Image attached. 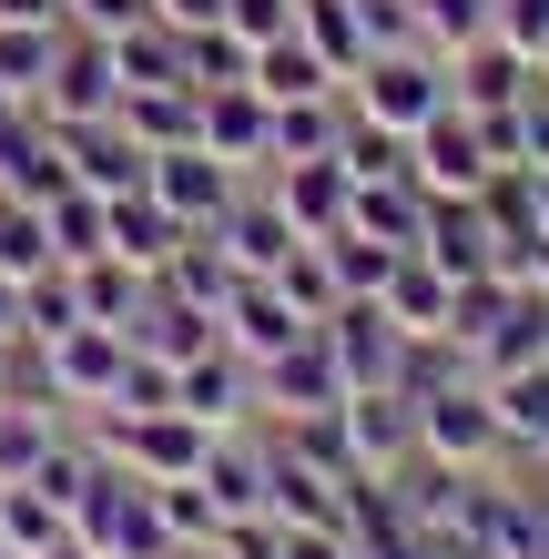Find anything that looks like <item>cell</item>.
Returning a JSON list of instances; mask_svg holds the SVG:
<instances>
[{
  "label": "cell",
  "mask_w": 549,
  "mask_h": 559,
  "mask_svg": "<svg viewBox=\"0 0 549 559\" xmlns=\"http://www.w3.org/2000/svg\"><path fill=\"white\" fill-rule=\"evenodd\" d=\"M407 407H417V457H438V468H458V478L509 468V438H499V397H489V377L428 386V397H407Z\"/></svg>",
  "instance_id": "6da1fadb"
},
{
  "label": "cell",
  "mask_w": 549,
  "mask_h": 559,
  "mask_svg": "<svg viewBox=\"0 0 549 559\" xmlns=\"http://www.w3.org/2000/svg\"><path fill=\"white\" fill-rule=\"evenodd\" d=\"M458 103V92H447V61L438 51H417V41H397V51H377L357 82H346V112L357 122H386V133H428V122Z\"/></svg>",
  "instance_id": "7a4b0ae2"
},
{
  "label": "cell",
  "mask_w": 549,
  "mask_h": 559,
  "mask_svg": "<svg viewBox=\"0 0 549 559\" xmlns=\"http://www.w3.org/2000/svg\"><path fill=\"white\" fill-rule=\"evenodd\" d=\"M82 438L103 448L112 468H133V478H204V457H214V427H193L183 407H143V417H92Z\"/></svg>",
  "instance_id": "3957f363"
},
{
  "label": "cell",
  "mask_w": 549,
  "mask_h": 559,
  "mask_svg": "<svg viewBox=\"0 0 549 559\" xmlns=\"http://www.w3.org/2000/svg\"><path fill=\"white\" fill-rule=\"evenodd\" d=\"M407 174H417V193L428 204H478V193L499 183V163H489V133H478V112H458L447 103L428 133L407 143Z\"/></svg>",
  "instance_id": "277c9868"
},
{
  "label": "cell",
  "mask_w": 549,
  "mask_h": 559,
  "mask_svg": "<svg viewBox=\"0 0 549 559\" xmlns=\"http://www.w3.org/2000/svg\"><path fill=\"white\" fill-rule=\"evenodd\" d=\"M122 367H133V336H122V325H72V336H51V346H41L51 397H61V407H82V417H103V407L122 397Z\"/></svg>",
  "instance_id": "5b68a950"
},
{
  "label": "cell",
  "mask_w": 549,
  "mask_h": 559,
  "mask_svg": "<svg viewBox=\"0 0 549 559\" xmlns=\"http://www.w3.org/2000/svg\"><path fill=\"white\" fill-rule=\"evenodd\" d=\"M122 103V61H112V41L103 31H72L61 21V51H51V82H41V122H103Z\"/></svg>",
  "instance_id": "8992f818"
},
{
  "label": "cell",
  "mask_w": 549,
  "mask_h": 559,
  "mask_svg": "<svg viewBox=\"0 0 549 559\" xmlns=\"http://www.w3.org/2000/svg\"><path fill=\"white\" fill-rule=\"evenodd\" d=\"M143 193H153V204H164L174 224H193V235H204V224H224V204L244 193V174H235V163H224L214 143H174V153H153Z\"/></svg>",
  "instance_id": "52a82bcc"
},
{
  "label": "cell",
  "mask_w": 549,
  "mask_h": 559,
  "mask_svg": "<svg viewBox=\"0 0 549 559\" xmlns=\"http://www.w3.org/2000/svg\"><path fill=\"white\" fill-rule=\"evenodd\" d=\"M254 407H265V427H296V417L346 407V377H336L326 336H296L285 356H265V367H254Z\"/></svg>",
  "instance_id": "ba28073f"
},
{
  "label": "cell",
  "mask_w": 549,
  "mask_h": 559,
  "mask_svg": "<svg viewBox=\"0 0 549 559\" xmlns=\"http://www.w3.org/2000/svg\"><path fill=\"white\" fill-rule=\"evenodd\" d=\"M336 438H346V468L357 478H397L417 457V407L397 397V386H367V397L336 407Z\"/></svg>",
  "instance_id": "9c48e42d"
},
{
  "label": "cell",
  "mask_w": 549,
  "mask_h": 559,
  "mask_svg": "<svg viewBox=\"0 0 549 559\" xmlns=\"http://www.w3.org/2000/svg\"><path fill=\"white\" fill-rule=\"evenodd\" d=\"M174 407H183L193 427H214V438H224V427H254V417H265V407H254V367H244L224 336L193 356V367H174Z\"/></svg>",
  "instance_id": "30bf717a"
},
{
  "label": "cell",
  "mask_w": 549,
  "mask_h": 559,
  "mask_svg": "<svg viewBox=\"0 0 549 559\" xmlns=\"http://www.w3.org/2000/svg\"><path fill=\"white\" fill-rule=\"evenodd\" d=\"M214 336L244 356V367H265V356H285L296 336H315V325L285 306V285L275 275H235V295H224V316H214Z\"/></svg>",
  "instance_id": "8fae6325"
},
{
  "label": "cell",
  "mask_w": 549,
  "mask_h": 559,
  "mask_svg": "<svg viewBox=\"0 0 549 559\" xmlns=\"http://www.w3.org/2000/svg\"><path fill=\"white\" fill-rule=\"evenodd\" d=\"M315 336H326L336 377H346V397H367V386H397V367H407V336L386 325V306H336Z\"/></svg>",
  "instance_id": "7c38bea8"
},
{
  "label": "cell",
  "mask_w": 549,
  "mask_h": 559,
  "mask_svg": "<svg viewBox=\"0 0 549 559\" xmlns=\"http://www.w3.org/2000/svg\"><path fill=\"white\" fill-rule=\"evenodd\" d=\"M204 143L235 163L244 183H265L275 174V103L254 82H224V92H204Z\"/></svg>",
  "instance_id": "4fadbf2b"
},
{
  "label": "cell",
  "mask_w": 549,
  "mask_h": 559,
  "mask_svg": "<svg viewBox=\"0 0 549 559\" xmlns=\"http://www.w3.org/2000/svg\"><path fill=\"white\" fill-rule=\"evenodd\" d=\"M51 143H61V174L92 183V193H143V174H153V153L122 133L112 112L103 122H51Z\"/></svg>",
  "instance_id": "5bb4252c"
},
{
  "label": "cell",
  "mask_w": 549,
  "mask_h": 559,
  "mask_svg": "<svg viewBox=\"0 0 549 559\" xmlns=\"http://www.w3.org/2000/svg\"><path fill=\"white\" fill-rule=\"evenodd\" d=\"M204 235L224 245V265H235V275H275L285 265V254H296L306 235H296V224H285V204H275V193L265 183H244L235 193V204H224V224H204Z\"/></svg>",
  "instance_id": "9a60e30c"
},
{
  "label": "cell",
  "mask_w": 549,
  "mask_h": 559,
  "mask_svg": "<svg viewBox=\"0 0 549 559\" xmlns=\"http://www.w3.org/2000/svg\"><path fill=\"white\" fill-rule=\"evenodd\" d=\"M265 193L285 204V224H296L306 245H326L336 224H346V204H357V174H346L336 153H326V163H275V174H265Z\"/></svg>",
  "instance_id": "2e32d148"
},
{
  "label": "cell",
  "mask_w": 549,
  "mask_h": 559,
  "mask_svg": "<svg viewBox=\"0 0 549 559\" xmlns=\"http://www.w3.org/2000/svg\"><path fill=\"white\" fill-rule=\"evenodd\" d=\"M499 397V438H509V478H549V356L489 386Z\"/></svg>",
  "instance_id": "e0dca14e"
},
{
  "label": "cell",
  "mask_w": 549,
  "mask_h": 559,
  "mask_svg": "<svg viewBox=\"0 0 549 559\" xmlns=\"http://www.w3.org/2000/svg\"><path fill=\"white\" fill-rule=\"evenodd\" d=\"M529 82H539V61H529V51H509L499 31H489V41H468L458 61H447V92H458V112H509Z\"/></svg>",
  "instance_id": "ac0fdd59"
},
{
  "label": "cell",
  "mask_w": 549,
  "mask_h": 559,
  "mask_svg": "<svg viewBox=\"0 0 549 559\" xmlns=\"http://www.w3.org/2000/svg\"><path fill=\"white\" fill-rule=\"evenodd\" d=\"M386 325L397 336H447V316H458V275L428 265V254H397V275H386Z\"/></svg>",
  "instance_id": "d6986e66"
},
{
  "label": "cell",
  "mask_w": 549,
  "mask_h": 559,
  "mask_svg": "<svg viewBox=\"0 0 549 559\" xmlns=\"http://www.w3.org/2000/svg\"><path fill=\"white\" fill-rule=\"evenodd\" d=\"M112 122L133 133L143 153H174V143H204V92H183V82H153V92H122Z\"/></svg>",
  "instance_id": "ffe728a7"
},
{
  "label": "cell",
  "mask_w": 549,
  "mask_h": 559,
  "mask_svg": "<svg viewBox=\"0 0 549 559\" xmlns=\"http://www.w3.org/2000/svg\"><path fill=\"white\" fill-rule=\"evenodd\" d=\"M61 427H72V407L51 397H0V488H21L41 457L61 448Z\"/></svg>",
  "instance_id": "44dd1931"
},
{
  "label": "cell",
  "mask_w": 549,
  "mask_h": 559,
  "mask_svg": "<svg viewBox=\"0 0 549 559\" xmlns=\"http://www.w3.org/2000/svg\"><path fill=\"white\" fill-rule=\"evenodd\" d=\"M183 235H193V224H174L164 204H153V193H112V254H122V265H143V275H164Z\"/></svg>",
  "instance_id": "7402d4cb"
},
{
  "label": "cell",
  "mask_w": 549,
  "mask_h": 559,
  "mask_svg": "<svg viewBox=\"0 0 549 559\" xmlns=\"http://www.w3.org/2000/svg\"><path fill=\"white\" fill-rule=\"evenodd\" d=\"M41 214H51V254H61V265H92V254H112V193L61 183Z\"/></svg>",
  "instance_id": "603a6c76"
},
{
  "label": "cell",
  "mask_w": 549,
  "mask_h": 559,
  "mask_svg": "<svg viewBox=\"0 0 549 559\" xmlns=\"http://www.w3.org/2000/svg\"><path fill=\"white\" fill-rule=\"evenodd\" d=\"M133 346H143V356H164V367H193V356L214 346V316H204V306H183V295H164V285H153V306L133 316Z\"/></svg>",
  "instance_id": "cb8c5ba5"
},
{
  "label": "cell",
  "mask_w": 549,
  "mask_h": 559,
  "mask_svg": "<svg viewBox=\"0 0 549 559\" xmlns=\"http://www.w3.org/2000/svg\"><path fill=\"white\" fill-rule=\"evenodd\" d=\"M346 143V92H306V103H275V163H326Z\"/></svg>",
  "instance_id": "d4e9b609"
},
{
  "label": "cell",
  "mask_w": 549,
  "mask_h": 559,
  "mask_svg": "<svg viewBox=\"0 0 549 559\" xmlns=\"http://www.w3.org/2000/svg\"><path fill=\"white\" fill-rule=\"evenodd\" d=\"M254 92H265V103H306V92H346V82L326 72V51H315L306 31H285V41L254 51Z\"/></svg>",
  "instance_id": "484cf974"
},
{
  "label": "cell",
  "mask_w": 549,
  "mask_h": 559,
  "mask_svg": "<svg viewBox=\"0 0 549 559\" xmlns=\"http://www.w3.org/2000/svg\"><path fill=\"white\" fill-rule=\"evenodd\" d=\"M72 275H82V316L133 336V316L153 306V275H143V265H122V254H92V265H72Z\"/></svg>",
  "instance_id": "4316f807"
},
{
  "label": "cell",
  "mask_w": 549,
  "mask_h": 559,
  "mask_svg": "<svg viewBox=\"0 0 549 559\" xmlns=\"http://www.w3.org/2000/svg\"><path fill=\"white\" fill-rule=\"evenodd\" d=\"M407 21H417V51H438V61H458L468 41H489V21H499V0H407Z\"/></svg>",
  "instance_id": "83f0119b"
},
{
  "label": "cell",
  "mask_w": 549,
  "mask_h": 559,
  "mask_svg": "<svg viewBox=\"0 0 549 559\" xmlns=\"http://www.w3.org/2000/svg\"><path fill=\"white\" fill-rule=\"evenodd\" d=\"M61 254H51V214L41 204H21V193H0V275L31 285V275H51Z\"/></svg>",
  "instance_id": "f1b7e54d"
},
{
  "label": "cell",
  "mask_w": 549,
  "mask_h": 559,
  "mask_svg": "<svg viewBox=\"0 0 549 559\" xmlns=\"http://www.w3.org/2000/svg\"><path fill=\"white\" fill-rule=\"evenodd\" d=\"M72 325H92V316H82V275H72V265H51V275H31V285H21V336H31V346L72 336Z\"/></svg>",
  "instance_id": "f546056e"
},
{
  "label": "cell",
  "mask_w": 549,
  "mask_h": 559,
  "mask_svg": "<svg viewBox=\"0 0 549 559\" xmlns=\"http://www.w3.org/2000/svg\"><path fill=\"white\" fill-rule=\"evenodd\" d=\"M326 265H336V295H346V306H377L386 275H397V245H377V235H326Z\"/></svg>",
  "instance_id": "4dcf8cb0"
},
{
  "label": "cell",
  "mask_w": 549,
  "mask_h": 559,
  "mask_svg": "<svg viewBox=\"0 0 549 559\" xmlns=\"http://www.w3.org/2000/svg\"><path fill=\"white\" fill-rule=\"evenodd\" d=\"M0 539H11L21 559H41V549H61V539H72V519H61L41 488H0Z\"/></svg>",
  "instance_id": "1f68e13d"
},
{
  "label": "cell",
  "mask_w": 549,
  "mask_h": 559,
  "mask_svg": "<svg viewBox=\"0 0 549 559\" xmlns=\"http://www.w3.org/2000/svg\"><path fill=\"white\" fill-rule=\"evenodd\" d=\"M275 285H285V306H296L306 325H326V316L346 306V295H336V265H326V245H296V254L275 265Z\"/></svg>",
  "instance_id": "d6a6232c"
},
{
  "label": "cell",
  "mask_w": 549,
  "mask_h": 559,
  "mask_svg": "<svg viewBox=\"0 0 549 559\" xmlns=\"http://www.w3.org/2000/svg\"><path fill=\"white\" fill-rule=\"evenodd\" d=\"M224 31H235L244 51H265V41L296 31V0H224Z\"/></svg>",
  "instance_id": "836d02e7"
},
{
  "label": "cell",
  "mask_w": 549,
  "mask_h": 559,
  "mask_svg": "<svg viewBox=\"0 0 549 559\" xmlns=\"http://www.w3.org/2000/svg\"><path fill=\"white\" fill-rule=\"evenodd\" d=\"M489 31H499L509 51H529V61H549V0H499V21H489Z\"/></svg>",
  "instance_id": "e575fe53"
},
{
  "label": "cell",
  "mask_w": 549,
  "mask_h": 559,
  "mask_svg": "<svg viewBox=\"0 0 549 559\" xmlns=\"http://www.w3.org/2000/svg\"><path fill=\"white\" fill-rule=\"evenodd\" d=\"M61 21H72V31H103V41H122L133 21H153V0H61Z\"/></svg>",
  "instance_id": "d590c367"
},
{
  "label": "cell",
  "mask_w": 549,
  "mask_h": 559,
  "mask_svg": "<svg viewBox=\"0 0 549 559\" xmlns=\"http://www.w3.org/2000/svg\"><path fill=\"white\" fill-rule=\"evenodd\" d=\"M275 559H357L346 530H275Z\"/></svg>",
  "instance_id": "8d00e7d4"
},
{
  "label": "cell",
  "mask_w": 549,
  "mask_h": 559,
  "mask_svg": "<svg viewBox=\"0 0 549 559\" xmlns=\"http://www.w3.org/2000/svg\"><path fill=\"white\" fill-rule=\"evenodd\" d=\"M153 21H174V31H224V0H153Z\"/></svg>",
  "instance_id": "74e56055"
},
{
  "label": "cell",
  "mask_w": 549,
  "mask_h": 559,
  "mask_svg": "<svg viewBox=\"0 0 549 559\" xmlns=\"http://www.w3.org/2000/svg\"><path fill=\"white\" fill-rule=\"evenodd\" d=\"M520 295H539V306H549V245H529V265H520Z\"/></svg>",
  "instance_id": "f35d334b"
},
{
  "label": "cell",
  "mask_w": 549,
  "mask_h": 559,
  "mask_svg": "<svg viewBox=\"0 0 549 559\" xmlns=\"http://www.w3.org/2000/svg\"><path fill=\"white\" fill-rule=\"evenodd\" d=\"M11 336H21V285L0 275V346H11Z\"/></svg>",
  "instance_id": "ab89813d"
},
{
  "label": "cell",
  "mask_w": 549,
  "mask_h": 559,
  "mask_svg": "<svg viewBox=\"0 0 549 559\" xmlns=\"http://www.w3.org/2000/svg\"><path fill=\"white\" fill-rule=\"evenodd\" d=\"M0 21H61V0H0Z\"/></svg>",
  "instance_id": "60d3db41"
},
{
  "label": "cell",
  "mask_w": 549,
  "mask_h": 559,
  "mask_svg": "<svg viewBox=\"0 0 549 559\" xmlns=\"http://www.w3.org/2000/svg\"><path fill=\"white\" fill-rule=\"evenodd\" d=\"M529 214H539V245H549V163L529 174Z\"/></svg>",
  "instance_id": "b9f144b4"
},
{
  "label": "cell",
  "mask_w": 549,
  "mask_h": 559,
  "mask_svg": "<svg viewBox=\"0 0 549 559\" xmlns=\"http://www.w3.org/2000/svg\"><path fill=\"white\" fill-rule=\"evenodd\" d=\"M41 559H92V549H82V539H61V549H41Z\"/></svg>",
  "instance_id": "7bdbcfd3"
},
{
  "label": "cell",
  "mask_w": 549,
  "mask_h": 559,
  "mask_svg": "<svg viewBox=\"0 0 549 559\" xmlns=\"http://www.w3.org/2000/svg\"><path fill=\"white\" fill-rule=\"evenodd\" d=\"M164 559H214V549H164Z\"/></svg>",
  "instance_id": "ee69618b"
},
{
  "label": "cell",
  "mask_w": 549,
  "mask_h": 559,
  "mask_svg": "<svg viewBox=\"0 0 549 559\" xmlns=\"http://www.w3.org/2000/svg\"><path fill=\"white\" fill-rule=\"evenodd\" d=\"M0 559H21V549H11V539H0Z\"/></svg>",
  "instance_id": "f6af8a7d"
}]
</instances>
